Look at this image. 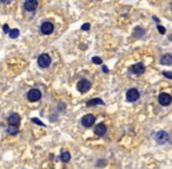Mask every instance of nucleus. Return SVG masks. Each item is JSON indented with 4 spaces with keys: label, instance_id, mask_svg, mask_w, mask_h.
<instances>
[{
    "label": "nucleus",
    "instance_id": "obj_1",
    "mask_svg": "<svg viewBox=\"0 0 172 169\" xmlns=\"http://www.w3.org/2000/svg\"><path fill=\"white\" fill-rule=\"evenodd\" d=\"M51 61H52V59L49 54H40L39 58H38V65H39V67L41 68H47L50 65H51Z\"/></svg>",
    "mask_w": 172,
    "mask_h": 169
},
{
    "label": "nucleus",
    "instance_id": "obj_2",
    "mask_svg": "<svg viewBox=\"0 0 172 169\" xmlns=\"http://www.w3.org/2000/svg\"><path fill=\"white\" fill-rule=\"evenodd\" d=\"M27 99H28V101H31V102L39 101L40 99H41V92L39 91V89L33 88V89H31V91H28V93H27Z\"/></svg>",
    "mask_w": 172,
    "mask_h": 169
},
{
    "label": "nucleus",
    "instance_id": "obj_3",
    "mask_svg": "<svg viewBox=\"0 0 172 169\" xmlns=\"http://www.w3.org/2000/svg\"><path fill=\"white\" fill-rule=\"evenodd\" d=\"M139 96H140V94H139V92L137 91V89L136 88H131L126 93V100L129 102H135V101H137L139 99Z\"/></svg>",
    "mask_w": 172,
    "mask_h": 169
},
{
    "label": "nucleus",
    "instance_id": "obj_4",
    "mask_svg": "<svg viewBox=\"0 0 172 169\" xmlns=\"http://www.w3.org/2000/svg\"><path fill=\"white\" fill-rule=\"evenodd\" d=\"M40 31H41V33L45 34V35H50V34H52L53 31H54V26H53V24L50 23V21H45V23L40 26Z\"/></svg>",
    "mask_w": 172,
    "mask_h": 169
},
{
    "label": "nucleus",
    "instance_id": "obj_5",
    "mask_svg": "<svg viewBox=\"0 0 172 169\" xmlns=\"http://www.w3.org/2000/svg\"><path fill=\"white\" fill-rule=\"evenodd\" d=\"M94 121H95V117L93 116V115H91V114H87V115H84L83 117H81V125L85 127V128H90V127H92L93 126V123H94Z\"/></svg>",
    "mask_w": 172,
    "mask_h": 169
},
{
    "label": "nucleus",
    "instance_id": "obj_6",
    "mask_svg": "<svg viewBox=\"0 0 172 169\" xmlns=\"http://www.w3.org/2000/svg\"><path fill=\"white\" fill-rule=\"evenodd\" d=\"M90 88H91V82L85 80V79H83L77 84V89L80 93H86L87 91H90Z\"/></svg>",
    "mask_w": 172,
    "mask_h": 169
},
{
    "label": "nucleus",
    "instance_id": "obj_7",
    "mask_svg": "<svg viewBox=\"0 0 172 169\" xmlns=\"http://www.w3.org/2000/svg\"><path fill=\"white\" fill-rule=\"evenodd\" d=\"M171 101H172V97H171V95L167 94V93H161V94H159V96H158V102H159L161 106H169V105L171 103Z\"/></svg>",
    "mask_w": 172,
    "mask_h": 169
},
{
    "label": "nucleus",
    "instance_id": "obj_8",
    "mask_svg": "<svg viewBox=\"0 0 172 169\" xmlns=\"http://www.w3.org/2000/svg\"><path fill=\"white\" fill-rule=\"evenodd\" d=\"M155 139H156V141L159 144H163V143H165V142L169 141V134L166 132H164V131H160V132H158L156 134Z\"/></svg>",
    "mask_w": 172,
    "mask_h": 169
},
{
    "label": "nucleus",
    "instance_id": "obj_9",
    "mask_svg": "<svg viewBox=\"0 0 172 169\" xmlns=\"http://www.w3.org/2000/svg\"><path fill=\"white\" fill-rule=\"evenodd\" d=\"M7 122L9 126H19L20 125V115L17 114V113H13L11 114L8 117H7Z\"/></svg>",
    "mask_w": 172,
    "mask_h": 169
},
{
    "label": "nucleus",
    "instance_id": "obj_10",
    "mask_svg": "<svg viewBox=\"0 0 172 169\" xmlns=\"http://www.w3.org/2000/svg\"><path fill=\"white\" fill-rule=\"evenodd\" d=\"M24 7L27 12H34L38 7V0H26Z\"/></svg>",
    "mask_w": 172,
    "mask_h": 169
},
{
    "label": "nucleus",
    "instance_id": "obj_11",
    "mask_svg": "<svg viewBox=\"0 0 172 169\" xmlns=\"http://www.w3.org/2000/svg\"><path fill=\"white\" fill-rule=\"evenodd\" d=\"M106 126H105L104 123H99V125H97L95 126V128H94V134L97 135V136H104L105 134H106Z\"/></svg>",
    "mask_w": 172,
    "mask_h": 169
},
{
    "label": "nucleus",
    "instance_id": "obj_12",
    "mask_svg": "<svg viewBox=\"0 0 172 169\" xmlns=\"http://www.w3.org/2000/svg\"><path fill=\"white\" fill-rule=\"evenodd\" d=\"M144 71H145V67H144V65L140 64V62L132 66V72L135 73V74H137V75L143 74V73H144Z\"/></svg>",
    "mask_w": 172,
    "mask_h": 169
},
{
    "label": "nucleus",
    "instance_id": "obj_13",
    "mask_svg": "<svg viewBox=\"0 0 172 169\" xmlns=\"http://www.w3.org/2000/svg\"><path fill=\"white\" fill-rule=\"evenodd\" d=\"M160 64L161 65H166V66H170L172 64V55L171 54H165L161 56L160 59Z\"/></svg>",
    "mask_w": 172,
    "mask_h": 169
},
{
    "label": "nucleus",
    "instance_id": "obj_14",
    "mask_svg": "<svg viewBox=\"0 0 172 169\" xmlns=\"http://www.w3.org/2000/svg\"><path fill=\"white\" fill-rule=\"evenodd\" d=\"M97 105H104V101L101 99H91L86 102V106L87 107H92V106H97Z\"/></svg>",
    "mask_w": 172,
    "mask_h": 169
},
{
    "label": "nucleus",
    "instance_id": "obj_15",
    "mask_svg": "<svg viewBox=\"0 0 172 169\" xmlns=\"http://www.w3.org/2000/svg\"><path fill=\"white\" fill-rule=\"evenodd\" d=\"M60 160L63 162H69L71 160V154L69 152H63L61 155H60Z\"/></svg>",
    "mask_w": 172,
    "mask_h": 169
},
{
    "label": "nucleus",
    "instance_id": "obj_16",
    "mask_svg": "<svg viewBox=\"0 0 172 169\" xmlns=\"http://www.w3.org/2000/svg\"><path fill=\"white\" fill-rule=\"evenodd\" d=\"M144 33H145V31H144L143 28L136 27V28H135V32H133V35H135L136 38H140V36L144 35Z\"/></svg>",
    "mask_w": 172,
    "mask_h": 169
},
{
    "label": "nucleus",
    "instance_id": "obj_17",
    "mask_svg": "<svg viewBox=\"0 0 172 169\" xmlns=\"http://www.w3.org/2000/svg\"><path fill=\"white\" fill-rule=\"evenodd\" d=\"M8 34H9V38L17 39V38L19 36V34H20V31H19V29H17V28H13V29H11V31L8 32Z\"/></svg>",
    "mask_w": 172,
    "mask_h": 169
},
{
    "label": "nucleus",
    "instance_id": "obj_18",
    "mask_svg": "<svg viewBox=\"0 0 172 169\" xmlns=\"http://www.w3.org/2000/svg\"><path fill=\"white\" fill-rule=\"evenodd\" d=\"M7 132H8V134H11V135H15V134H18L19 129H18L17 126H9L7 128Z\"/></svg>",
    "mask_w": 172,
    "mask_h": 169
},
{
    "label": "nucleus",
    "instance_id": "obj_19",
    "mask_svg": "<svg viewBox=\"0 0 172 169\" xmlns=\"http://www.w3.org/2000/svg\"><path fill=\"white\" fill-rule=\"evenodd\" d=\"M92 62H93V64H97V65H101V64H103V60H101L99 56H93V58H92Z\"/></svg>",
    "mask_w": 172,
    "mask_h": 169
},
{
    "label": "nucleus",
    "instance_id": "obj_20",
    "mask_svg": "<svg viewBox=\"0 0 172 169\" xmlns=\"http://www.w3.org/2000/svg\"><path fill=\"white\" fill-rule=\"evenodd\" d=\"M157 28H158V32H159L160 34H165V32H166L165 27H163V26H158Z\"/></svg>",
    "mask_w": 172,
    "mask_h": 169
},
{
    "label": "nucleus",
    "instance_id": "obj_21",
    "mask_svg": "<svg viewBox=\"0 0 172 169\" xmlns=\"http://www.w3.org/2000/svg\"><path fill=\"white\" fill-rule=\"evenodd\" d=\"M81 29H83V31H89V29H90V24H84L81 26Z\"/></svg>",
    "mask_w": 172,
    "mask_h": 169
},
{
    "label": "nucleus",
    "instance_id": "obj_22",
    "mask_svg": "<svg viewBox=\"0 0 172 169\" xmlns=\"http://www.w3.org/2000/svg\"><path fill=\"white\" fill-rule=\"evenodd\" d=\"M32 121H34V122H35L37 125H40V126H45V125H44V123H43V122H41L40 120H38V119H35V117H33V119H32Z\"/></svg>",
    "mask_w": 172,
    "mask_h": 169
},
{
    "label": "nucleus",
    "instance_id": "obj_23",
    "mask_svg": "<svg viewBox=\"0 0 172 169\" xmlns=\"http://www.w3.org/2000/svg\"><path fill=\"white\" fill-rule=\"evenodd\" d=\"M163 75H165L167 79H172V73L171 72H163Z\"/></svg>",
    "mask_w": 172,
    "mask_h": 169
},
{
    "label": "nucleus",
    "instance_id": "obj_24",
    "mask_svg": "<svg viewBox=\"0 0 172 169\" xmlns=\"http://www.w3.org/2000/svg\"><path fill=\"white\" fill-rule=\"evenodd\" d=\"M3 28H4V32H5V33H8V32H9L8 25H4V27H3Z\"/></svg>",
    "mask_w": 172,
    "mask_h": 169
},
{
    "label": "nucleus",
    "instance_id": "obj_25",
    "mask_svg": "<svg viewBox=\"0 0 172 169\" xmlns=\"http://www.w3.org/2000/svg\"><path fill=\"white\" fill-rule=\"evenodd\" d=\"M11 1H12V0H0V3H1V4H9Z\"/></svg>",
    "mask_w": 172,
    "mask_h": 169
},
{
    "label": "nucleus",
    "instance_id": "obj_26",
    "mask_svg": "<svg viewBox=\"0 0 172 169\" xmlns=\"http://www.w3.org/2000/svg\"><path fill=\"white\" fill-rule=\"evenodd\" d=\"M103 72H105V73H107V72H109V68H107L106 66H103Z\"/></svg>",
    "mask_w": 172,
    "mask_h": 169
},
{
    "label": "nucleus",
    "instance_id": "obj_27",
    "mask_svg": "<svg viewBox=\"0 0 172 169\" xmlns=\"http://www.w3.org/2000/svg\"><path fill=\"white\" fill-rule=\"evenodd\" d=\"M153 19H155V21H156V23H159V19H158V18H156V17H153Z\"/></svg>",
    "mask_w": 172,
    "mask_h": 169
}]
</instances>
